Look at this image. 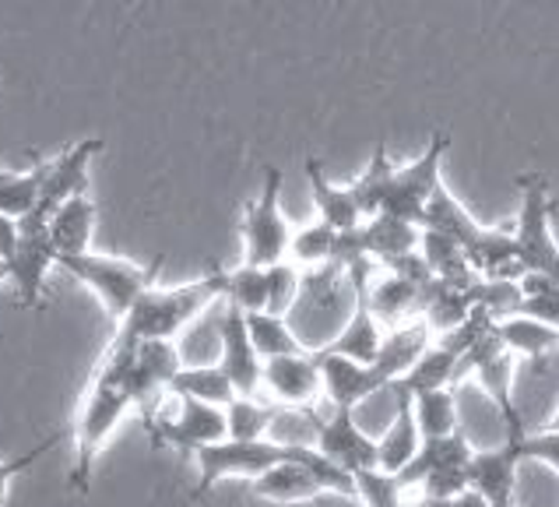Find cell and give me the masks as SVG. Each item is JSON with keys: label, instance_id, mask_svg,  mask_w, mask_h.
<instances>
[{"label": "cell", "instance_id": "9a60e30c", "mask_svg": "<svg viewBox=\"0 0 559 507\" xmlns=\"http://www.w3.org/2000/svg\"><path fill=\"white\" fill-rule=\"evenodd\" d=\"M521 469V437H503L497 448H483L468 462V486L478 490L492 507H514Z\"/></svg>", "mask_w": 559, "mask_h": 507}, {"label": "cell", "instance_id": "7402d4cb", "mask_svg": "<svg viewBox=\"0 0 559 507\" xmlns=\"http://www.w3.org/2000/svg\"><path fill=\"white\" fill-rule=\"evenodd\" d=\"M169 394L177 399H194L204 405H215V409H229L239 394L233 388V380L226 377V370L218 363H198V367H183L177 377H173Z\"/></svg>", "mask_w": 559, "mask_h": 507}, {"label": "cell", "instance_id": "44dd1931", "mask_svg": "<svg viewBox=\"0 0 559 507\" xmlns=\"http://www.w3.org/2000/svg\"><path fill=\"white\" fill-rule=\"evenodd\" d=\"M250 494L264 497V500H275V504H299V500L321 497L324 490L310 475L307 465H299V462H293V458H285V462H278V465H271L267 472H261L258 480H250Z\"/></svg>", "mask_w": 559, "mask_h": 507}, {"label": "cell", "instance_id": "277c9868", "mask_svg": "<svg viewBox=\"0 0 559 507\" xmlns=\"http://www.w3.org/2000/svg\"><path fill=\"white\" fill-rule=\"evenodd\" d=\"M166 258H155L152 264H134L114 258V254H71V258H57V268H63L71 279H78L82 285L103 299V307L109 317L123 321L131 307L145 296L152 285H158V272H163Z\"/></svg>", "mask_w": 559, "mask_h": 507}, {"label": "cell", "instance_id": "f1b7e54d", "mask_svg": "<svg viewBox=\"0 0 559 507\" xmlns=\"http://www.w3.org/2000/svg\"><path fill=\"white\" fill-rule=\"evenodd\" d=\"M412 412H415V426H419L423 440L451 437V434L461 431V426H457V394L451 388L415 394Z\"/></svg>", "mask_w": 559, "mask_h": 507}, {"label": "cell", "instance_id": "bcb514c9", "mask_svg": "<svg viewBox=\"0 0 559 507\" xmlns=\"http://www.w3.org/2000/svg\"><path fill=\"white\" fill-rule=\"evenodd\" d=\"M402 507H405V504H402Z\"/></svg>", "mask_w": 559, "mask_h": 507}, {"label": "cell", "instance_id": "836d02e7", "mask_svg": "<svg viewBox=\"0 0 559 507\" xmlns=\"http://www.w3.org/2000/svg\"><path fill=\"white\" fill-rule=\"evenodd\" d=\"M302 290V275H299V264H293L289 258L271 264L267 268V314H278V317H289L296 299Z\"/></svg>", "mask_w": 559, "mask_h": 507}, {"label": "cell", "instance_id": "8992f818", "mask_svg": "<svg viewBox=\"0 0 559 507\" xmlns=\"http://www.w3.org/2000/svg\"><path fill=\"white\" fill-rule=\"evenodd\" d=\"M278 190H282V169L264 166V187L243 209V226H239V233H243V264L271 268L289 258L293 226L278 204Z\"/></svg>", "mask_w": 559, "mask_h": 507}, {"label": "cell", "instance_id": "3957f363", "mask_svg": "<svg viewBox=\"0 0 559 507\" xmlns=\"http://www.w3.org/2000/svg\"><path fill=\"white\" fill-rule=\"evenodd\" d=\"M215 299H222L218 264L207 268L204 279L177 285V290H163V285H152V290L131 307V314H127L123 321H120L117 339L109 342V345L134 349L141 342H173L190 321H194L201 310L212 307Z\"/></svg>", "mask_w": 559, "mask_h": 507}, {"label": "cell", "instance_id": "2e32d148", "mask_svg": "<svg viewBox=\"0 0 559 507\" xmlns=\"http://www.w3.org/2000/svg\"><path fill=\"white\" fill-rule=\"evenodd\" d=\"M321 377H324V399L331 402V409H353L362 405L373 394H383L391 388V380L383 377L373 363L362 367L356 359L345 356H331L321 353Z\"/></svg>", "mask_w": 559, "mask_h": 507}, {"label": "cell", "instance_id": "603a6c76", "mask_svg": "<svg viewBox=\"0 0 559 507\" xmlns=\"http://www.w3.org/2000/svg\"><path fill=\"white\" fill-rule=\"evenodd\" d=\"M419 236L423 229L415 222L394 219V215H377L362 226V244H366V258H397V254H412L419 250Z\"/></svg>", "mask_w": 559, "mask_h": 507}, {"label": "cell", "instance_id": "7c38bea8", "mask_svg": "<svg viewBox=\"0 0 559 507\" xmlns=\"http://www.w3.org/2000/svg\"><path fill=\"white\" fill-rule=\"evenodd\" d=\"M313 448L348 475L377 469V440L356 423L353 409H331L328 416H321Z\"/></svg>", "mask_w": 559, "mask_h": 507}, {"label": "cell", "instance_id": "ee69618b", "mask_svg": "<svg viewBox=\"0 0 559 507\" xmlns=\"http://www.w3.org/2000/svg\"><path fill=\"white\" fill-rule=\"evenodd\" d=\"M4 173H8V169H4V166H0V180H4Z\"/></svg>", "mask_w": 559, "mask_h": 507}, {"label": "cell", "instance_id": "d6a6232c", "mask_svg": "<svg viewBox=\"0 0 559 507\" xmlns=\"http://www.w3.org/2000/svg\"><path fill=\"white\" fill-rule=\"evenodd\" d=\"M521 299H524V293H521L518 282H489V279H483V282L472 285V304H475V310L489 314L492 321H507V317H518L521 314Z\"/></svg>", "mask_w": 559, "mask_h": 507}, {"label": "cell", "instance_id": "e575fe53", "mask_svg": "<svg viewBox=\"0 0 559 507\" xmlns=\"http://www.w3.org/2000/svg\"><path fill=\"white\" fill-rule=\"evenodd\" d=\"M356 500H362L366 507H402L405 490L397 486L394 475L370 469L356 475Z\"/></svg>", "mask_w": 559, "mask_h": 507}, {"label": "cell", "instance_id": "5bb4252c", "mask_svg": "<svg viewBox=\"0 0 559 507\" xmlns=\"http://www.w3.org/2000/svg\"><path fill=\"white\" fill-rule=\"evenodd\" d=\"M261 388L275 402L289 405V409H313L317 399L324 394L321 353H296V356L264 359Z\"/></svg>", "mask_w": 559, "mask_h": 507}, {"label": "cell", "instance_id": "cb8c5ba5", "mask_svg": "<svg viewBox=\"0 0 559 507\" xmlns=\"http://www.w3.org/2000/svg\"><path fill=\"white\" fill-rule=\"evenodd\" d=\"M419 254L429 264V272H433V279H443L451 285H475V268L468 264V254L461 250L451 236H443L437 229H423Z\"/></svg>", "mask_w": 559, "mask_h": 507}, {"label": "cell", "instance_id": "ffe728a7", "mask_svg": "<svg viewBox=\"0 0 559 507\" xmlns=\"http://www.w3.org/2000/svg\"><path fill=\"white\" fill-rule=\"evenodd\" d=\"M307 180H310V190H313L317 212H321V222H328L334 233H348V229L362 226V212H359V204L353 198V190L334 187L317 155L307 158Z\"/></svg>", "mask_w": 559, "mask_h": 507}, {"label": "cell", "instance_id": "4316f807", "mask_svg": "<svg viewBox=\"0 0 559 507\" xmlns=\"http://www.w3.org/2000/svg\"><path fill=\"white\" fill-rule=\"evenodd\" d=\"M247 331H250V342L258 349L261 359H278V356H296V353H307L302 342L296 339V328L289 325V317H278V314H247Z\"/></svg>", "mask_w": 559, "mask_h": 507}, {"label": "cell", "instance_id": "8d00e7d4", "mask_svg": "<svg viewBox=\"0 0 559 507\" xmlns=\"http://www.w3.org/2000/svg\"><path fill=\"white\" fill-rule=\"evenodd\" d=\"M60 440V434H50V437H43L36 448H28L25 455H19V458H8V462H0V507L8 504V494H11V483L19 480L22 472H28L32 465L39 462V458L53 448V444Z\"/></svg>", "mask_w": 559, "mask_h": 507}, {"label": "cell", "instance_id": "b9f144b4", "mask_svg": "<svg viewBox=\"0 0 559 507\" xmlns=\"http://www.w3.org/2000/svg\"><path fill=\"white\" fill-rule=\"evenodd\" d=\"M405 507H451V500H440V497H415V500H405Z\"/></svg>", "mask_w": 559, "mask_h": 507}, {"label": "cell", "instance_id": "30bf717a", "mask_svg": "<svg viewBox=\"0 0 559 507\" xmlns=\"http://www.w3.org/2000/svg\"><path fill=\"white\" fill-rule=\"evenodd\" d=\"M180 409L177 416H158L148 431L155 448H177V451H201L207 444H218L229 437L226 426V409L204 405L194 399H177Z\"/></svg>", "mask_w": 559, "mask_h": 507}, {"label": "cell", "instance_id": "9c48e42d", "mask_svg": "<svg viewBox=\"0 0 559 507\" xmlns=\"http://www.w3.org/2000/svg\"><path fill=\"white\" fill-rule=\"evenodd\" d=\"M103 152V141L99 138H85L78 145L63 149L57 158H46L43 163V194L36 212L25 215L22 222H32V226H46L50 229V219L60 209L63 201H71L74 194L88 190V166L92 158Z\"/></svg>", "mask_w": 559, "mask_h": 507}, {"label": "cell", "instance_id": "4fadbf2b", "mask_svg": "<svg viewBox=\"0 0 559 507\" xmlns=\"http://www.w3.org/2000/svg\"><path fill=\"white\" fill-rule=\"evenodd\" d=\"M57 264V250L50 244V229L46 226H32V222H19V247L8 258V272L14 290H19L22 307L36 310L43 307V290H46V275Z\"/></svg>", "mask_w": 559, "mask_h": 507}, {"label": "cell", "instance_id": "d590c367", "mask_svg": "<svg viewBox=\"0 0 559 507\" xmlns=\"http://www.w3.org/2000/svg\"><path fill=\"white\" fill-rule=\"evenodd\" d=\"M546 462L559 472V409L552 412V420L542 426V431H532L521 437V462Z\"/></svg>", "mask_w": 559, "mask_h": 507}, {"label": "cell", "instance_id": "f546056e", "mask_svg": "<svg viewBox=\"0 0 559 507\" xmlns=\"http://www.w3.org/2000/svg\"><path fill=\"white\" fill-rule=\"evenodd\" d=\"M39 194H43V163L25 173L8 169L4 180H0V212L14 222H22L25 215L36 212Z\"/></svg>", "mask_w": 559, "mask_h": 507}, {"label": "cell", "instance_id": "ac0fdd59", "mask_svg": "<svg viewBox=\"0 0 559 507\" xmlns=\"http://www.w3.org/2000/svg\"><path fill=\"white\" fill-rule=\"evenodd\" d=\"M472 455H475V448H472V440L465 437V431H457L451 437L423 440L419 444V455L412 458V465L402 475H394V480H397V486H402V490H412V486H419L426 475H433V472L468 469Z\"/></svg>", "mask_w": 559, "mask_h": 507}, {"label": "cell", "instance_id": "ab89813d", "mask_svg": "<svg viewBox=\"0 0 559 507\" xmlns=\"http://www.w3.org/2000/svg\"><path fill=\"white\" fill-rule=\"evenodd\" d=\"M19 247V222L0 212V261H8Z\"/></svg>", "mask_w": 559, "mask_h": 507}, {"label": "cell", "instance_id": "5b68a950", "mask_svg": "<svg viewBox=\"0 0 559 507\" xmlns=\"http://www.w3.org/2000/svg\"><path fill=\"white\" fill-rule=\"evenodd\" d=\"M521 190V212H518V226H514V240H518V258L524 264V275H546L556 290H559V247L552 240V190L549 177L538 169H528L518 177Z\"/></svg>", "mask_w": 559, "mask_h": 507}, {"label": "cell", "instance_id": "f35d334b", "mask_svg": "<svg viewBox=\"0 0 559 507\" xmlns=\"http://www.w3.org/2000/svg\"><path fill=\"white\" fill-rule=\"evenodd\" d=\"M521 317H532L538 325L559 331V293H532L521 299Z\"/></svg>", "mask_w": 559, "mask_h": 507}, {"label": "cell", "instance_id": "ba28073f", "mask_svg": "<svg viewBox=\"0 0 559 507\" xmlns=\"http://www.w3.org/2000/svg\"><path fill=\"white\" fill-rule=\"evenodd\" d=\"M289 458V444L282 440H218L207 444V448L194 451L198 462V486L190 500H201L204 494H212V486L218 480H229V475H247V480H258L261 472L271 465H278Z\"/></svg>", "mask_w": 559, "mask_h": 507}, {"label": "cell", "instance_id": "8fae6325", "mask_svg": "<svg viewBox=\"0 0 559 507\" xmlns=\"http://www.w3.org/2000/svg\"><path fill=\"white\" fill-rule=\"evenodd\" d=\"M218 367L226 370L239 399H258L264 380V359L250 342L247 314L229 304H222L218 314Z\"/></svg>", "mask_w": 559, "mask_h": 507}, {"label": "cell", "instance_id": "52a82bcc", "mask_svg": "<svg viewBox=\"0 0 559 507\" xmlns=\"http://www.w3.org/2000/svg\"><path fill=\"white\" fill-rule=\"evenodd\" d=\"M123 353V380H127V394L138 409L145 431H152L158 420V405H163V394H169L173 377L183 370L180 363V349L173 342H141L134 349L123 345H109Z\"/></svg>", "mask_w": 559, "mask_h": 507}, {"label": "cell", "instance_id": "484cf974", "mask_svg": "<svg viewBox=\"0 0 559 507\" xmlns=\"http://www.w3.org/2000/svg\"><path fill=\"white\" fill-rule=\"evenodd\" d=\"M370 310L377 321H391L397 328V321L408 314L419 317L423 310V285L405 282L397 275H383L380 282H370Z\"/></svg>", "mask_w": 559, "mask_h": 507}, {"label": "cell", "instance_id": "7a4b0ae2", "mask_svg": "<svg viewBox=\"0 0 559 507\" xmlns=\"http://www.w3.org/2000/svg\"><path fill=\"white\" fill-rule=\"evenodd\" d=\"M134 409L131 394H127L123 380V353L120 349H106L103 363L95 367L88 391L78 409L74 423V462L68 472V483L74 494H88L92 475H95V455L103 451V444L114 437L120 420Z\"/></svg>", "mask_w": 559, "mask_h": 507}, {"label": "cell", "instance_id": "83f0119b", "mask_svg": "<svg viewBox=\"0 0 559 507\" xmlns=\"http://www.w3.org/2000/svg\"><path fill=\"white\" fill-rule=\"evenodd\" d=\"M218 275H222V304L243 314H258L267 307V268L239 264V268H218Z\"/></svg>", "mask_w": 559, "mask_h": 507}, {"label": "cell", "instance_id": "f6af8a7d", "mask_svg": "<svg viewBox=\"0 0 559 507\" xmlns=\"http://www.w3.org/2000/svg\"><path fill=\"white\" fill-rule=\"evenodd\" d=\"M0 339H4V331H0Z\"/></svg>", "mask_w": 559, "mask_h": 507}, {"label": "cell", "instance_id": "d4e9b609", "mask_svg": "<svg viewBox=\"0 0 559 507\" xmlns=\"http://www.w3.org/2000/svg\"><path fill=\"white\" fill-rule=\"evenodd\" d=\"M492 331L497 339L507 345V353H521L528 359L549 356L559 349V331L549 325H538L532 317H507V321H492Z\"/></svg>", "mask_w": 559, "mask_h": 507}, {"label": "cell", "instance_id": "4dcf8cb0", "mask_svg": "<svg viewBox=\"0 0 559 507\" xmlns=\"http://www.w3.org/2000/svg\"><path fill=\"white\" fill-rule=\"evenodd\" d=\"M282 409H267L258 399H236L226 409L229 440H267L264 434L278 423Z\"/></svg>", "mask_w": 559, "mask_h": 507}, {"label": "cell", "instance_id": "1f68e13d", "mask_svg": "<svg viewBox=\"0 0 559 507\" xmlns=\"http://www.w3.org/2000/svg\"><path fill=\"white\" fill-rule=\"evenodd\" d=\"M334 240H338V233H334L328 222H313V226H302L293 233V244H289V254H293V264L299 268H321V264H331V250H334Z\"/></svg>", "mask_w": 559, "mask_h": 507}, {"label": "cell", "instance_id": "60d3db41", "mask_svg": "<svg viewBox=\"0 0 559 507\" xmlns=\"http://www.w3.org/2000/svg\"><path fill=\"white\" fill-rule=\"evenodd\" d=\"M451 507H492L483 494H478V490H465V494H457L454 500H451Z\"/></svg>", "mask_w": 559, "mask_h": 507}, {"label": "cell", "instance_id": "7bdbcfd3", "mask_svg": "<svg viewBox=\"0 0 559 507\" xmlns=\"http://www.w3.org/2000/svg\"><path fill=\"white\" fill-rule=\"evenodd\" d=\"M0 282H11V272H8V261H0Z\"/></svg>", "mask_w": 559, "mask_h": 507}, {"label": "cell", "instance_id": "6da1fadb", "mask_svg": "<svg viewBox=\"0 0 559 507\" xmlns=\"http://www.w3.org/2000/svg\"><path fill=\"white\" fill-rule=\"evenodd\" d=\"M451 145V134L437 131L429 138V145L419 158H412L408 166H394L388 145L377 141L370 166L362 169V177L348 187L359 204L362 219H377V215H394L423 226V212L429 198L437 194L440 180V166H443V152Z\"/></svg>", "mask_w": 559, "mask_h": 507}, {"label": "cell", "instance_id": "d6986e66", "mask_svg": "<svg viewBox=\"0 0 559 507\" xmlns=\"http://www.w3.org/2000/svg\"><path fill=\"white\" fill-rule=\"evenodd\" d=\"M92 229H95V198L92 190H82L71 201H63L50 219V244L57 258H71V254L92 250Z\"/></svg>", "mask_w": 559, "mask_h": 507}, {"label": "cell", "instance_id": "74e56055", "mask_svg": "<svg viewBox=\"0 0 559 507\" xmlns=\"http://www.w3.org/2000/svg\"><path fill=\"white\" fill-rule=\"evenodd\" d=\"M468 490V469H447V472H433L419 483L423 497H440V500H454L457 494Z\"/></svg>", "mask_w": 559, "mask_h": 507}, {"label": "cell", "instance_id": "e0dca14e", "mask_svg": "<svg viewBox=\"0 0 559 507\" xmlns=\"http://www.w3.org/2000/svg\"><path fill=\"white\" fill-rule=\"evenodd\" d=\"M419 426H415L412 399H394V416L388 423V431L377 440V469L388 475H402L412 458L419 455Z\"/></svg>", "mask_w": 559, "mask_h": 507}]
</instances>
